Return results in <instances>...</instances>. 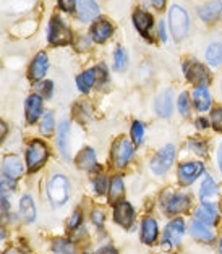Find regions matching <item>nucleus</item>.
I'll use <instances>...</instances> for the list:
<instances>
[{
	"label": "nucleus",
	"instance_id": "1",
	"mask_svg": "<svg viewBox=\"0 0 222 254\" xmlns=\"http://www.w3.org/2000/svg\"><path fill=\"white\" fill-rule=\"evenodd\" d=\"M47 194H49V201H51L52 206L55 207H60L67 204L70 197V183H69V178L60 175H54L51 180H49V185H47Z\"/></svg>",
	"mask_w": 222,
	"mask_h": 254
},
{
	"label": "nucleus",
	"instance_id": "2",
	"mask_svg": "<svg viewBox=\"0 0 222 254\" xmlns=\"http://www.w3.org/2000/svg\"><path fill=\"white\" fill-rule=\"evenodd\" d=\"M161 204L164 212L167 215H178L187 212L192 206V199L188 194L183 193H172V191H165L161 197Z\"/></svg>",
	"mask_w": 222,
	"mask_h": 254
},
{
	"label": "nucleus",
	"instance_id": "3",
	"mask_svg": "<svg viewBox=\"0 0 222 254\" xmlns=\"http://www.w3.org/2000/svg\"><path fill=\"white\" fill-rule=\"evenodd\" d=\"M47 41L52 46H67L72 42V33L67 23L59 15H54L49 21Z\"/></svg>",
	"mask_w": 222,
	"mask_h": 254
},
{
	"label": "nucleus",
	"instance_id": "4",
	"mask_svg": "<svg viewBox=\"0 0 222 254\" xmlns=\"http://www.w3.org/2000/svg\"><path fill=\"white\" fill-rule=\"evenodd\" d=\"M47 156H49V151H47V146L44 144V142L39 141V139L31 141L29 146L26 147V154H24V157H26L28 172L29 173L38 172L47 160Z\"/></svg>",
	"mask_w": 222,
	"mask_h": 254
},
{
	"label": "nucleus",
	"instance_id": "5",
	"mask_svg": "<svg viewBox=\"0 0 222 254\" xmlns=\"http://www.w3.org/2000/svg\"><path fill=\"white\" fill-rule=\"evenodd\" d=\"M169 26H170V33L174 36V39L178 42L182 41L188 33V26H190V20H188V13L185 11V8L174 5L169 11Z\"/></svg>",
	"mask_w": 222,
	"mask_h": 254
},
{
	"label": "nucleus",
	"instance_id": "6",
	"mask_svg": "<svg viewBox=\"0 0 222 254\" xmlns=\"http://www.w3.org/2000/svg\"><path fill=\"white\" fill-rule=\"evenodd\" d=\"M133 151H135V146L128 138H119L114 142L112 162L117 169H123V167L128 165V162H130L133 157Z\"/></svg>",
	"mask_w": 222,
	"mask_h": 254
},
{
	"label": "nucleus",
	"instance_id": "7",
	"mask_svg": "<svg viewBox=\"0 0 222 254\" xmlns=\"http://www.w3.org/2000/svg\"><path fill=\"white\" fill-rule=\"evenodd\" d=\"M185 233V220L177 217V219L170 220L164 228L162 235V248L164 250H172V248L178 246L180 240Z\"/></svg>",
	"mask_w": 222,
	"mask_h": 254
},
{
	"label": "nucleus",
	"instance_id": "8",
	"mask_svg": "<svg viewBox=\"0 0 222 254\" xmlns=\"http://www.w3.org/2000/svg\"><path fill=\"white\" fill-rule=\"evenodd\" d=\"M174 160H175V147L172 144L164 146L151 160L152 173H156V175H164V173H167L170 167L174 165Z\"/></svg>",
	"mask_w": 222,
	"mask_h": 254
},
{
	"label": "nucleus",
	"instance_id": "9",
	"mask_svg": "<svg viewBox=\"0 0 222 254\" xmlns=\"http://www.w3.org/2000/svg\"><path fill=\"white\" fill-rule=\"evenodd\" d=\"M203 173H205V165L201 162H187L178 167V182L182 187H190L195 183Z\"/></svg>",
	"mask_w": 222,
	"mask_h": 254
},
{
	"label": "nucleus",
	"instance_id": "10",
	"mask_svg": "<svg viewBox=\"0 0 222 254\" xmlns=\"http://www.w3.org/2000/svg\"><path fill=\"white\" fill-rule=\"evenodd\" d=\"M183 71L185 76L188 78V81H192L198 86H206L209 83V73L206 66H203L196 60H188L183 64Z\"/></svg>",
	"mask_w": 222,
	"mask_h": 254
},
{
	"label": "nucleus",
	"instance_id": "11",
	"mask_svg": "<svg viewBox=\"0 0 222 254\" xmlns=\"http://www.w3.org/2000/svg\"><path fill=\"white\" fill-rule=\"evenodd\" d=\"M114 220L122 228H130L135 222V207L128 201H119L114 206Z\"/></svg>",
	"mask_w": 222,
	"mask_h": 254
},
{
	"label": "nucleus",
	"instance_id": "12",
	"mask_svg": "<svg viewBox=\"0 0 222 254\" xmlns=\"http://www.w3.org/2000/svg\"><path fill=\"white\" fill-rule=\"evenodd\" d=\"M49 70V57L46 52H39L36 54V57L33 59L29 65V71H28V76L31 81H36L39 83L42 78L46 76V73Z\"/></svg>",
	"mask_w": 222,
	"mask_h": 254
},
{
	"label": "nucleus",
	"instance_id": "13",
	"mask_svg": "<svg viewBox=\"0 0 222 254\" xmlns=\"http://www.w3.org/2000/svg\"><path fill=\"white\" fill-rule=\"evenodd\" d=\"M159 237V225H157V220L154 217H145L141 220V233H140V238L143 241L145 245L151 246L156 243V240Z\"/></svg>",
	"mask_w": 222,
	"mask_h": 254
},
{
	"label": "nucleus",
	"instance_id": "14",
	"mask_svg": "<svg viewBox=\"0 0 222 254\" xmlns=\"http://www.w3.org/2000/svg\"><path fill=\"white\" fill-rule=\"evenodd\" d=\"M2 173L3 177L8 180V182H16L23 173H24V167L23 162L16 156H8L5 157L3 164H2Z\"/></svg>",
	"mask_w": 222,
	"mask_h": 254
},
{
	"label": "nucleus",
	"instance_id": "15",
	"mask_svg": "<svg viewBox=\"0 0 222 254\" xmlns=\"http://www.w3.org/2000/svg\"><path fill=\"white\" fill-rule=\"evenodd\" d=\"M76 15L83 23H89L99 16V7L94 0H76Z\"/></svg>",
	"mask_w": 222,
	"mask_h": 254
},
{
	"label": "nucleus",
	"instance_id": "16",
	"mask_svg": "<svg viewBox=\"0 0 222 254\" xmlns=\"http://www.w3.org/2000/svg\"><path fill=\"white\" fill-rule=\"evenodd\" d=\"M42 115V97L39 94H31L24 101V117L28 123H36Z\"/></svg>",
	"mask_w": 222,
	"mask_h": 254
},
{
	"label": "nucleus",
	"instance_id": "17",
	"mask_svg": "<svg viewBox=\"0 0 222 254\" xmlns=\"http://www.w3.org/2000/svg\"><path fill=\"white\" fill-rule=\"evenodd\" d=\"M219 219V212L216 204H201V206L195 210V220L201 222L208 227H213L218 224Z\"/></svg>",
	"mask_w": 222,
	"mask_h": 254
},
{
	"label": "nucleus",
	"instance_id": "18",
	"mask_svg": "<svg viewBox=\"0 0 222 254\" xmlns=\"http://www.w3.org/2000/svg\"><path fill=\"white\" fill-rule=\"evenodd\" d=\"M76 167H78V169H81L83 172L99 170L94 149H91V147H84V149L79 151L78 156H76Z\"/></svg>",
	"mask_w": 222,
	"mask_h": 254
},
{
	"label": "nucleus",
	"instance_id": "19",
	"mask_svg": "<svg viewBox=\"0 0 222 254\" xmlns=\"http://www.w3.org/2000/svg\"><path fill=\"white\" fill-rule=\"evenodd\" d=\"M112 34H114V26L107 20H97L91 26V38L97 44L106 42Z\"/></svg>",
	"mask_w": 222,
	"mask_h": 254
},
{
	"label": "nucleus",
	"instance_id": "20",
	"mask_svg": "<svg viewBox=\"0 0 222 254\" xmlns=\"http://www.w3.org/2000/svg\"><path fill=\"white\" fill-rule=\"evenodd\" d=\"M198 15L203 21L214 23L222 16V0H214L198 8Z\"/></svg>",
	"mask_w": 222,
	"mask_h": 254
},
{
	"label": "nucleus",
	"instance_id": "21",
	"mask_svg": "<svg viewBox=\"0 0 222 254\" xmlns=\"http://www.w3.org/2000/svg\"><path fill=\"white\" fill-rule=\"evenodd\" d=\"M70 123L67 120H62L59 125V133H57V146L60 154L64 156L67 160H70Z\"/></svg>",
	"mask_w": 222,
	"mask_h": 254
},
{
	"label": "nucleus",
	"instance_id": "22",
	"mask_svg": "<svg viewBox=\"0 0 222 254\" xmlns=\"http://www.w3.org/2000/svg\"><path fill=\"white\" fill-rule=\"evenodd\" d=\"M20 215L26 224H33L38 217V209H36L34 199L31 194H23L20 199Z\"/></svg>",
	"mask_w": 222,
	"mask_h": 254
},
{
	"label": "nucleus",
	"instance_id": "23",
	"mask_svg": "<svg viewBox=\"0 0 222 254\" xmlns=\"http://www.w3.org/2000/svg\"><path fill=\"white\" fill-rule=\"evenodd\" d=\"M218 191L219 190H218V185L214 182V178L206 175L201 183V188H200V199L203 201V204H214Z\"/></svg>",
	"mask_w": 222,
	"mask_h": 254
},
{
	"label": "nucleus",
	"instance_id": "24",
	"mask_svg": "<svg viewBox=\"0 0 222 254\" xmlns=\"http://www.w3.org/2000/svg\"><path fill=\"white\" fill-rule=\"evenodd\" d=\"M133 24H135V28H137L140 33L145 36V38H149V29L152 28L154 20H152V16L148 13V11L137 10L133 13Z\"/></svg>",
	"mask_w": 222,
	"mask_h": 254
},
{
	"label": "nucleus",
	"instance_id": "25",
	"mask_svg": "<svg viewBox=\"0 0 222 254\" xmlns=\"http://www.w3.org/2000/svg\"><path fill=\"white\" fill-rule=\"evenodd\" d=\"M190 232H192V237L195 240L201 241V243H213V241H214V232L208 225L201 224V222H198V220L192 222Z\"/></svg>",
	"mask_w": 222,
	"mask_h": 254
},
{
	"label": "nucleus",
	"instance_id": "26",
	"mask_svg": "<svg viewBox=\"0 0 222 254\" xmlns=\"http://www.w3.org/2000/svg\"><path fill=\"white\" fill-rule=\"evenodd\" d=\"M192 97H193V104H195L196 110H200V112H206V110L211 107V94H209L206 86H198V88H195Z\"/></svg>",
	"mask_w": 222,
	"mask_h": 254
},
{
	"label": "nucleus",
	"instance_id": "27",
	"mask_svg": "<svg viewBox=\"0 0 222 254\" xmlns=\"http://www.w3.org/2000/svg\"><path fill=\"white\" fill-rule=\"evenodd\" d=\"M97 81H99V79H97V70L96 68H91V70H86L79 76H76V88L81 91L83 94H86V92L91 91V88Z\"/></svg>",
	"mask_w": 222,
	"mask_h": 254
},
{
	"label": "nucleus",
	"instance_id": "28",
	"mask_svg": "<svg viewBox=\"0 0 222 254\" xmlns=\"http://www.w3.org/2000/svg\"><path fill=\"white\" fill-rule=\"evenodd\" d=\"M154 109L159 117L162 119H167L172 114V92L170 91H164L162 94H159L156 99V104H154Z\"/></svg>",
	"mask_w": 222,
	"mask_h": 254
},
{
	"label": "nucleus",
	"instance_id": "29",
	"mask_svg": "<svg viewBox=\"0 0 222 254\" xmlns=\"http://www.w3.org/2000/svg\"><path fill=\"white\" fill-rule=\"evenodd\" d=\"M123 194H125V185H123L122 177H114L109 185V201L117 204L122 201Z\"/></svg>",
	"mask_w": 222,
	"mask_h": 254
},
{
	"label": "nucleus",
	"instance_id": "30",
	"mask_svg": "<svg viewBox=\"0 0 222 254\" xmlns=\"http://www.w3.org/2000/svg\"><path fill=\"white\" fill-rule=\"evenodd\" d=\"M206 60L209 65L221 66L222 65V42H213L206 49Z\"/></svg>",
	"mask_w": 222,
	"mask_h": 254
},
{
	"label": "nucleus",
	"instance_id": "31",
	"mask_svg": "<svg viewBox=\"0 0 222 254\" xmlns=\"http://www.w3.org/2000/svg\"><path fill=\"white\" fill-rule=\"evenodd\" d=\"M51 250L54 254H75V245L67 238H55Z\"/></svg>",
	"mask_w": 222,
	"mask_h": 254
},
{
	"label": "nucleus",
	"instance_id": "32",
	"mask_svg": "<svg viewBox=\"0 0 222 254\" xmlns=\"http://www.w3.org/2000/svg\"><path fill=\"white\" fill-rule=\"evenodd\" d=\"M128 65V57L127 52L122 47H117L114 52V66L117 71H125V68Z\"/></svg>",
	"mask_w": 222,
	"mask_h": 254
},
{
	"label": "nucleus",
	"instance_id": "33",
	"mask_svg": "<svg viewBox=\"0 0 222 254\" xmlns=\"http://www.w3.org/2000/svg\"><path fill=\"white\" fill-rule=\"evenodd\" d=\"M54 127H55V122H54V114L52 112H46L44 115H42V119H41V133L42 134H52L54 131Z\"/></svg>",
	"mask_w": 222,
	"mask_h": 254
},
{
	"label": "nucleus",
	"instance_id": "34",
	"mask_svg": "<svg viewBox=\"0 0 222 254\" xmlns=\"http://www.w3.org/2000/svg\"><path fill=\"white\" fill-rule=\"evenodd\" d=\"M132 139L135 146H141L145 141V125L141 122H133L132 125Z\"/></svg>",
	"mask_w": 222,
	"mask_h": 254
},
{
	"label": "nucleus",
	"instance_id": "35",
	"mask_svg": "<svg viewBox=\"0 0 222 254\" xmlns=\"http://www.w3.org/2000/svg\"><path fill=\"white\" fill-rule=\"evenodd\" d=\"M109 185H110V182L107 180V177H104V175H99V177H96L94 180H92V190H94L96 194H99V196L107 193Z\"/></svg>",
	"mask_w": 222,
	"mask_h": 254
},
{
	"label": "nucleus",
	"instance_id": "36",
	"mask_svg": "<svg viewBox=\"0 0 222 254\" xmlns=\"http://www.w3.org/2000/svg\"><path fill=\"white\" fill-rule=\"evenodd\" d=\"M36 89H38V94L41 97L49 99L54 94V83L49 81V79H46V81H39L38 84H36Z\"/></svg>",
	"mask_w": 222,
	"mask_h": 254
},
{
	"label": "nucleus",
	"instance_id": "37",
	"mask_svg": "<svg viewBox=\"0 0 222 254\" xmlns=\"http://www.w3.org/2000/svg\"><path fill=\"white\" fill-rule=\"evenodd\" d=\"M81 222H83V212L79 209H76L69 219V230H72V232L78 230V228L81 227Z\"/></svg>",
	"mask_w": 222,
	"mask_h": 254
},
{
	"label": "nucleus",
	"instance_id": "38",
	"mask_svg": "<svg viewBox=\"0 0 222 254\" xmlns=\"http://www.w3.org/2000/svg\"><path fill=\"white\" fill-rule=\"evenodd\" d=\"M211 123H213L216 131L222 133V107L214 109L211 112Z\"/></svg>",
	"mask_w": 222,
	"mask_h": 254
},
{
	"label": "nucleus",
	"instance_id": "39",
	"mask_svg": "<svg viewBox=\"0 0 222 254\" xmlns=\"http://www.w3.org/2000/svg\"><path fill=\"white\" fill-rule=\"evenodd\" d=\"M91 222L97 228H101L104 225V222H106V214H104V210H101V209L92 210V212H91Z\"/></svg>",
	"mask_w": 222,
	"mask_h": 254
},
{
	"label": "nucleus",
	"instance_id": "40",
	"mask_svg": "<svg viewBox=\"0 0 222 254\" xmlns=\"http://www.w3.org/2000/svg\"><path fill=\"white\" fill-rule=\"evenodd\" d=\"M190 149H192L195 154H198V156H206L208 154V146L205 144L203 141H190Z\"/></svg>",
	"mask_w": 222,
	"mask_h": 254
},
{
	"label": "nucleus",
	"instance_id": "41",
	"mask_svg": "<svg viewBox=\"0 0 222 254\" xmlns=\"http://www.w3.org/2000/svg\"><path fill=\"white\" fill-rule=\"evenodd\" d=\"M178 110H180L182 115H188L190 114V102H188L187 92H182V94L178 96Z\"/></svg>",
	"mask_w": 222,
	"mask_h": 254
},
{
	"label": "nucleus",
	"instance_id": "42",
	"mask_svg": "<svg viewBox=\"0 0 222 254\" xmlns=\"http://www.w3.org/2000/svg\"><path fill=\"white\" fill-rule=\"evenodd\" d=\"M76 5V0H59V7L64 11H73Z\"/></svg>",
	"mask_w": 222,
	"mask_h": 254
},
{
	"label": "nucleus",
	"instance_id": "43",
	"mask_svg": "<svg viewBox=\"0 0 222 254\" xmlns=\"http://www.w3.org/2000/svg\"><path fill=\"white\" fill-rule=\"evenodd\" d=\"M8 133V127L7 123H5L3 120H0V142H2L5 139V136H7Z\"/></svg>",
	"mask_w": 222,
	"mask_h": 254
},
{
	"label": "nucleus",
	"instance_id": "44",
	"mask_svg": "<svg viewBox=\"0 0 222 254\" xmlns=\"http://www.w3.org/2000/svg\"><path fill=\"white\" fill-rule=\"evenodd\" d=\"M159 38H161L164 42L167 41V34H165V23L164 21L159 23Z\"/></svg>",
	"mask_w": 222,
	"mask_h": 254
},
{
	"label": "nucleus",
	"instance_id": "45",
	"mask_svg": "<svg viewBox=\"0 0 222 254\" xmlns=\"http://www.w3.org/2000/svg\"><path fill=\"white\" fill-rule=\"evenodd\" d=\"M97 254H119V251H117L114 246H104Z\"/></svg>",
	"mask_w": 222,
	"mask_h": 254
},
{
	"label": "nucleus",
	"instance_id": "46",
	"mask_svg": "<svg viewBox=\"0 0 222 254\" xmlns=\"http://www.w3.org/2000/svg\"><path fill=\"white\" fill-rule=\"evenodd\" d=\"M165 2H167V0H151V3H152L157 10H162V8L165 7Z\"/></svg>",
	"mask_w": 222,
	"mask_h": 254
},
{
	"label": "nucleus",
	"instance_id": "47",
	"mask_svg": "<svg viewBox=\"0 0 222 254\" xmlns=\"http://www.w3.org/2000/svg\"><path fill=\"white\" fill-rule=\"evenodd\" d=\"M218 165H219V170L222 173V142H221V146L218 149Z\"/></svg>",
	"mask_w": 222,
	"mask_h": 254
},
{
	"label": "nucleus",
	"instance_id": "48",
	"mask_svg": "<svg viewBox=\"0 0 222 254\" xmlns=\"http://www.w3.org/2000/svg\"><path fill=\"white\" fill-rule=\"evenodd\" d=\"M8 183H5L3 180H0V196H3V193H5V190H7L8 187H7Z\"/></svg>",
	"mask_w": 222,
	"mask_h": 254
},
{
	"label": "nucleus",
	"instance_id": "49",
	"mask_svg": "<svg viewBox=\"0 0 222 254\" xmlns=\"http://www.w3.org/2000/svg\"><path fill=\"white\" fill-rule=\"evenodd\" d=\"M196 123H198L200 128H206L208 127V120L206 119H198V122H196Z\"/></svg>",
	"mask_w": 222,
	"mask_h": 254
},
{
	"label": "nucleus",
	"instance_id": "50",
	"mask_svg": "<svg viewBox=\"0 0 222 254\" xmlns=\"http://www.w3.org/2000/svg\"><path fill=\"white\" fill-rule=\"evenodd\" d=\"M219 254H222V237L219 240Z\"/></svg>",
	"mask_w": 222,
	"mask_h": 254
},
{
	"label": "nucleus",
	"instance_id": "51",
	"mask_svg": "<svg viewBox=\"0 0 222 254\" xmlns=\"http://www.w3.org/2000/svg\"><path fill=\"white\" fill-rule=\"evenodd\" d=\"M3 254H18L16 251H13V250H8V251H5Z\"/></svg>",
	"mask_w": 222,
	"mask_h": 254
},
{
	"label": "nucleus",
	"instance_id": "52",
	"mask_svg": "<svg viewBox=\"0 0 222 254\" xmlns=\"http://www.w3.org/2000/svg\"><path fill=\"white\" fill-rule=\"evenodd\" d=\"M221 92H222V83H221Z\"/></svg>",
	"mask_w": 222,
	"mask_h": 254
}]
</instances>
